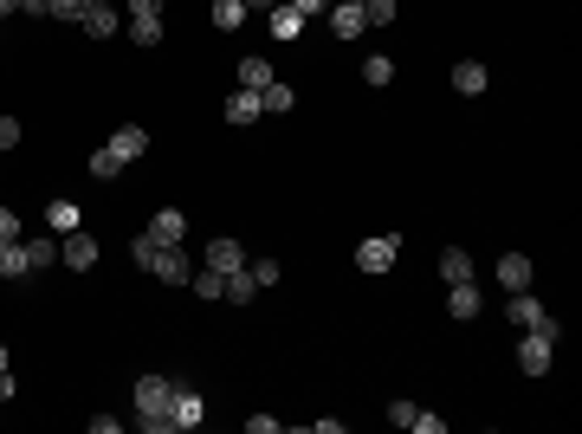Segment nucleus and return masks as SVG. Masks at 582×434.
<instances>
[{
	"label": "nucleus",
	"mask_w": 582,
	"mask_h": 434,
	"mask_svg": "<svg viewBox=\"0 0 582 434\" xmlns=\"http://www.w3.org/2000/svg\"><path fill=\"white\" fill-rule=\"evenodd\" d=\"M363 85H376V91L395 85V59H388V52H369L363 59Z\"/></svg>",
	"instance_id": "nucleus-25"
},
{
	"label": "nucleus",
	"mask_w": 582,
	"mask_h": 434,
	"mask_svg": "<svg viewBox=\"0 0 582 434\" xmlns=\"http://www.w3.org/2000/svg\"><path fill=\"white\" fill-rule=\"evenodd\" d=\"M505 298H511V305H505V318L518 324V331H531V324H544V318H550V311H544V298H537L531 286H524V292H505Z\"/></svg>",
	"instance_id": "nucleus-10"
},
{
	"label": "nucleus",
	"mask_w": 582,
	"mask_h": 434,
	"mask_svg": "<svg viewBox=\"0 0 582 434\" xmlns=\"http://www.w3.org/2000/svg\"><path fill=\"white\" fill-rule=\"evenodd\" d=\"M246 273H253L259 286H279V273H285V266H279V260H246Z\"/></svg>",
	"instance_id": "nucleus-33"
},
{
	"label": "nucleus",
	"mask_w": 582,
	"mask_h": 434,
	"mask_svg": "<svg viewBox=\"0 0 582 434\" xmlns=\"http://www.w3.org/2000/svg\"><path fill=\"white\" fill-rule=\"evenodd\" d=\"M175 383L182 376H162V370L136 376V428L143 434H175Z\"/></svg>",
	"instance_id": "nucleus-1"
},
{
	"label": "nucleus",
	"mask_w": 582,
	"mask_h": 434,
	"mask_svg": "<svg viewBox=\"0 0 582 434\" xmlns=\"http://www.w3.org/2000/svg\"><path fill=\"white\" fill-rule=\"evenodd\" d=\"M272 7H279V0H246V13H272Z\"/></svg>",
	"instance_id": "nucleus-40"
},
{
	"label": "nucleus",
	"mask_w": 582,
	"mask_h": 434,
	"mask_svg": "<svg viewBox=\"0 0 582 434\" xmlns=\"http://www.w3.org/2000/svg\"><path fill=\"white\" fill-rule=\"evenodd\" d=\"M330 33L337 39H363V26H369V13H363V0H330Z\"/></svg>",
	"instance_id": "nucleus-7"
},
{
	"label": "nucleus",
	"mask_w": 582,
	"mask_h": 434,
	"mask_svg": "<svg viewBox=\"0 0 582 434\" xmlns=\"http://www.w3.org/2000/svg\"><path fill=\"white\" fill-rule=\"evenodd\" d=\"M91 7H104V0H52V20H72V26H78Z\"/></svg>",
	"instance_id": "nucleus-31"
},
{
	"label": "nucleus",
	"mask_w": 582,
	"mask_h": 434,
	"mask_svg": "<svg viewBox=\"0 0 582 434\" xmlns=\"http://www.w3.org/2000/svg\"><path fill=\"white\" fill-rule=\"evenodd\" d=\"M485 85H492V72H485L479 59H460V65H453V91H460V98H485Z\"/></svg>",
	"instance_id": "nucleus-13"
},
{
	"label": "nucleus",
	"mask_w": 582,
	"mask_h": 434,
	"mask_svg": "<svg viewBox=\"0 0 582 434\" xmlns=\"http://www.w3.org/2000/svg\"><path fill=\"white\" fill-rule=\"evenodd\" d=\"M304 26H311V20H304L298 7H285V0H279V7L266 13V33L279 39V46H291V39H304Z\"/></svg>",
	"instance_id": "nucleus-11"
},
{
	"label": "nucleus",
	"mask_w": 582,
	"mask_h": 434,
	"mask_svg": "<svg viewBox=\"0 0 582 434\" xmlns=\"http://www.w3.org/2000/svg\"><path fill=\"white\" fill-rule=\"evenodd\" d=\"M291 104H298V91H291V85H285V78H272V85H266V91H259V111H266V117H285V111H291Z\"/></svg>",
	"instance_id": "nucleus-22"
},
{
	"label": "nucleus",
	"mask_w": 582,
	"mask_h": 434,
	"mask_svg": "<svg viewBox=\"0 0 582 434\" xmlns=\"http://www.w3.org/2000/svg\"><path fill=\"white\" fill-rule=\"evenodd\" d=\"M13 13H20V0H0V20H13Z\"/></svg>",
	"instance_id": "nucleus-41"
},
{
	"label": "nucleus",
	"mask_w": 582,
	"mask_h": 434,
	"mask_svg": "<svg viewBox=\"0 0 582 434\" xmlns=\"http://www.w3.org/2000/svg\"><path fill=\"white\" fill-rule=\"evenodd\" d=\"M207 20H214V33H240L253 13H246V0H207Z\"/></svg>",
	"instance_id": "nucleus-14"
},
{
	"label": "nucleus",
	"mask_w": 582,
	"mask_h": 434,
	"mask_svg": "<svg viewBox=\"0 0 582 434\" xmlns=\"http://www.w3.org/2000/svg\"><path fill=\"white\" fill-rule=\"evenodd\" d=\"M110 149H117V156H123V169H130V162L149 149V130H143V124H117V137H110Z\"/></svg>",
	"instance_id": "nucleus-17"
},
{
	"label": "nucleus",
	"mask_w": 582,
	"mask_h": 434,
	"mask_svg": "<svg viewBox=\"0 0 582 434\" xmlns=\"http://www.w3.org/2000/svg\"><path fill=\"white\" fill-rule=\"evenodd\" d=\"M130 46H162V13H149V20H130Z\"/></svg>",
	"instance_id": "nucleus-29"
},
{
	"label": "nucleus",
	"mask_w": 582,
	"mask_h": 434,
	"mask_svg": "<svg viewBox=\"0 0 582 434\" xmlns=\"http://www.w3.org/2000/svg\"><path fill=\"white\" fill-rule=\"evenodd\" d=\"M59 266L65 273H91L97 266V240L85 234V227H78V234H59Z\"/></svg>",
	"instance_id": "nucleus-5"
},
{
	"label": "nucleus",
	"mask_w": 582,
	"mask_h": 434,
	"mask_svg": "<svg viewBox=\"0 0 582 434\" xmlns=\"http://www.w3.org/2000/svg\"><path fill=\"white\" fill-rule=\"evenodd\" d=\"M285 7H298L304 20H324V13H330V0H285Z\"/></svg>",
	"instance_id": "nucleus-37"
},
{
	"label": "nucleus",
	"mask_w": 582,
	"mask_h": 434,
	"mask_svg": "<svg viewBox=\"0 0 582 434\" xmlns=\"http://www.w3.org/2000/svg\"><path fill=\"white\" fill-rule=\"evenodd\" d=\"M130 7V20H149V13H162V0H123Z\"/></svg>",
	"instance_id": "nucleus-38"
},
{
	"label": "nucleus",
	"mask_w": 582,
	"mask_h": 434,
	"mask_svg": "<svg viewBox=\"0 0 582 434\" xmlns=\"http://www.w3.org/2000/svg\"><path fill=\"white\" fill-rule=\"evenodd\" d=\"M557 344H563V324H557V318L531 324V331L518 337V376H550V357H557Z\"/></svg>",
	"instance_id": "nucleus-2"
},
{
	"label": "nucleus",
	"mask_w": 582,
	"mask_h": 434,
	"mask_svg": "<svg viewBox=\"0 0 582 434\" xmlns=\"http://www.w3.org/2000/svg\"><path fill=\"white\" fill-rule=\"evenodd\" d=\"M207 422V396L194 383H175V434H188V428H201Z\"/></svg>",
	"instance_id": "nucleus-8"
},
{
	"label": "nucleus",
	"mask_w": 582,
	"mask_h": 434,
	"mask_svg": "<svg viewBox=\"0 0 582 434\" xmlns=\"http://www.w3.org/2000/svg\"><path fill=\"white\" fill-rule=\"evenodd\" d=\"M85 169H91V182H117V175H123V156H117V149L104 143V149H97V156L85 162Z\"/></svg>",
	"instance_id": "nucleus-28"
},
{
	"label": "nucleus",
	"mask_w": 582,
	"mask_h": 434,
	"mask_svg": "<svg viewBox=\"0 0 582 434\" xmlns=\"http://www.w3.org/2000/svg\"><path fill=\"white\" fill-rule=\"evenodd\" d=\"M498 286L524 292V286H531V260H524V253H505V260H498Z\"/></svg>",
	"instance_id": "nucleus-19"
},
{
	"label": "nucleus",
	"mask_w": 582,
	"mask_h": 434,
	"mask_svg": "<svg viewBox=\"0 0 582 434\" xmlns=\"http://www.w3.org/2000/svg\"><path fill=\"white\" fill-rule=\"evenodd\" d=\"M20 396V383H13V370H0V402H13Z\"/></svg>",
	"instance_id": "nucleus-39"
},
{
	"label": "nucleus",
	"mask_w": 582,
	"mask_h": 434,
	"mask_svg": "<svg viewBox=\"0 0 582 434\" xmlns=\"http://www.w3.org/2000/svg\"><path fill=\"white\" fill-rule=\"evenodd\" d=\"M0 370H7V344H0Z\"/></svg>",
	"instance_id": "nucleus-42"
},
{
	"label": "nucleus",
	"mask_w": 582,
	"mask_h": 434,
	"mask_svg": "<svg viewBox=\"0 0 582 434\" xmlns=\"http://www.w3.org/2000/svg\"><path fill=\"white\" fill-rule=\"evenodd\" d=\"M0 279H33V260H26L20 240H7V247H0Z\"/></svg>",
	"instance_id": "nucleus-24"
},
{
	"label": "nucleus",
	"mask_w": 582,
	"mask_h": 434,
	"mask_svg": "<svg viewBox=\"0 0 582 434\" xmlns=\"http://www.w3.org/2000/svg\"><path fill=\"white\" fill-rule=\"evenodd\" d=\"M143 273H156L162 286H188V279H194V260H188L182 247H156V253H149V266H143Z\"/></svg>",
	"instance_id": "nucleus-3"
},
{
	"label": "nucleus",
	"mask_w": 582,
	"mask_h": 434,
	"mask_svg": "<svg viewBox=\"0 0 582 434\" xmlns=\"http://www.w3.org/2000/svg\"><path fill=\"white\" fill-rule=\"evenodd\" d=\"M149 240H156V247H182V240H188V214H182V208H156Z\"/></svg>",
	"instance_id": "nucleus-9"
},
{
	"label": "nucleus",
	"mask_w": 582,
	"mask_h": 434,
	"mask_svg": "<svg viewBox=\"0 0 582 434\" xmlns=\"http://www.w3.org/2000/svg\"><path fill=\"white\" fill-rule=\"evenodd\" d=\"M78 26H85L91 39H110V33H117L123 20H117V7H110V0H104V7H91V13H85V20H78Z\"/></svg>",
	"instance_id": "nucleus-26"
},
{
	"label": "nucleus",
	"mask_w": 582,
	"mask_h": 434,
	"mask_svg": "<svg viewBox=\"0 0 582 434\" xmlns=\"http://www.w3.org/2000/svg\"><path fill=\"white\" fill-rule=\"evenodd\" d=\"M78 227H85V214H78V201H52L46 208V234H78Z\"/></svg>",
	"instance_id": "nucleus-18"
},
{
	"label": "nucleus",
	"mask_w": 582,
	"mask_h": 434,
	"mask_svg": "<svg viewBox=\"0 0 582 434\" xmlns=\"http://www.w3.org/2000/svg\"><path fill=\"white\" fill-rule=\"evenodd\" d=\"M20 247H26V260H33V273H46V266L59 260V234H33V240L20 234Z\"/></svg>",
	"instance_id": "nucleus-20"
},
{
	"label": "nucleus",
	"mask_w": 582,
	"mask_h": 434,
	"mask_svg": "<svg viewBox=\"0 0 582 434\" xmlns=\"http://www.w3.org/2000/svg\"><path fill=\"white\" fill-rule=\"evenodd\" d=\"M220 298H227V305H253V298H259V279L240 266V273H227V292H220Z\"/></svg>",
	"instance_id": "nucleus-27"
},
{
	"label": "nucleus",
	"mask_w": 582,
	"mask_h": 434,
	"mask_svg": "<svg viewBox=\"0 0 582 434\" xmlns=\"http://www.w3.org/2000/svg\"><path fill=\"white\" fill-rule=\"evenodd\" d=\"M388 422H395V428H414V434H447V415L421 409V402H388Z\"/></svg>",
	"instance_id": "nucleus-4"
},
{
	"label": "nucleus",
	"mask_w": 582,
	"mask_h": 434,
	"mask_svg": "<svg viewBox=\"0 0 582 434\" xmlns=\"http://www.w3.org/2000/svg\"><path fill=\"white\" fill-rule=\"evenodd\" d=\"M188 286H194V292H201V298H207V305H214V298H220V292H227V279H220V273H214V266H194V279H188Z\"/></svg>",
	"instance_id": "nucleus-30"
},
{
	"label": "nucleus",
	"mask_w": 582,
	"mask_h": 434,
	"mask_svg": "<svg viewBox=\"0 0 582 434\" xmlns=\"http://www.w3.org/2000/svg\"><path fill=\"white\" fill-rule=\"evenodd\" d=\"M220 117H227V124H259V117H266V111H259V91H233V98L227 104H220Z\"/></svg>",
	"instance_id": "nucleus-16"
},
{
	"label": "nucleus",
	"mask_w": 582,
	"mask_h": 434,
	"mask_svg": "<svg viewBox=\"0 0 582 434\" xmlns=\"http://www.w3.org/2000/svg\"><path fill=\"white\" fill-rule=\"evenodd\" d=\"M440 279H447V286H466V279H473V260H466V247H447V253H440Z\"/></svg>",
	"instance_id": "nucleus-23"
},
{
	"label": "nucleus",
	"mask_w": 582,
	"mask_h": 434,
	"mask_svg": "<svg viewBox=\"0 0 582 434\" xmlns=\"http://www.w3.org/2000/svg\"><path fill=\"white\" fill-rule=\"evenodd\" d=\"M240 85L246 91H266L272 85V59H266V52H246V59H240Z\"/></svg>",
	"instance_id": "nucleus-21"
},
{
	"label": "nucleus",
	"mask_w": 582,
	"mask_h": 434,
	"mask_svg": "<svg viewBox=\"0 0 582 434\" xmlns=\"http://www.w3.org/2000/svg\"><path fill=\"white\" fill-rule=\"evenodd\" d=\"M363 13H369V26H395L401 0H363Z\"/></svg>",
	"instance_id": "nucleus-32"
},
{
	"label": "nucleus",
	"mask_w": 582,
	"mask_h": 434,
	"mask_svg": "<svg viewBox=\"0 0 582 434\" xmlns=\"http://www.w3.org/2000/svg\"><path fill=\"white\" fill-rule=\"evenodd\" d=\"M395 253H401V234H376V240H363V247H356V266H363V273H388V266H395Z\"/></svg>",
	"instance_id": "nucleus-6"
},
{
	"label": "nucleus",
	"mask_w": 582,
	"mask_h": 434,
	"mask_svg": "<svg viewBox=\"0 0 582 434\" xmlns=\"http://www.w3.org/2000/svg\"><path fill=\"white\" fill-rule=\"evenodd\" d=\"M20 137H26V124H20V117H7V111H0V149H20Z\"/></svg>",
	"instance_id": "nucleus-34"
},
{
	"label": "nucleus",
	"mask_w": 582,
	"mask_h": 434,
	"mask_svg": "<svg viewBox=\"0 0 582 434\" xmlns=\"http://www.w3.org/2000/svg\"><path fill=\"white\" fill-rule=\"evenodd\" d=\"M285 422H279V415H246V434H279Z\"/></svg>",
	"instance_id": "nucleus-35"
},
{
	"label": "nucleus",
	"mask_w": 582,
	"mask_h": 434,
	"mask_svg": "<svg viewBox=\"0 0 582 434\" xmlns=\"http://www.w3.org/2000/svg\"><path fill=\"white\" fill-rule=\"evenodd\" d=\"M447 311H453L460 324H473L479 311H485V298H479V286H473V279H466V286H447Z\"/></svg>",
	"instance_id": "nucleus-15"
},
{
	"label": "nucleus",
	"mask_w": 582,
	"mask_h": 434,
	"mask_svg": "<svg viewBox=\"0 0 582 434\" xmlns=\"http://www.w3.org/2000/svg\"><path fill=\"white\" fill-rule=\"evenodd\" d=\"M207 266H214L220 279H227V273H240V266H246V247H240V240H233V234L207 240Z\"/></svg>",
	"instance_id": "nucleus-12"
},
{
	"label": "nucleus",
	"mask_w": 582,
	"mask_h": 434,
	"mask_svg": "<svg viewBox=\"0 0 582 434\" xmlns=\"http://www.w3.org/2000/svg\"><path fill=\"white\" fill-rule=\"evenodd\" d=\"M7 240H20V214L0 208V247H7Z\"/></svg>",
	"instance_id": "nucleus-36"
}]
</instances>
